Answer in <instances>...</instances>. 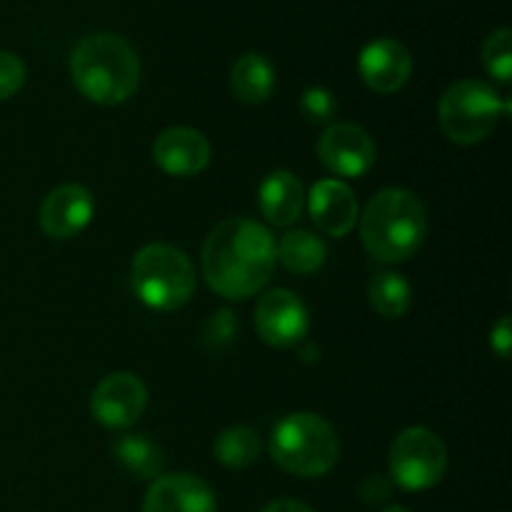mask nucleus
<instances>
[{
  "mask_svg": "<svg viewBox=\"0 0 512 512\" xmlns=\"http://www.w3.org/2000/svg\"><path fill=\"white\" fill-rule=\"evenodd\" d=\"M393 493V483H390L385 475H370V478L363 480L360 485V498L368 505H380L390 498Z\"/></svg>",
  "mask_w": 512,
  "mask_h": 512,
  "instance_id": "nucleus-26",
  "label": "nucleus"
},
{
  "mask_svg": "<svg viewBox=\"0 0 512 512\" xmlns=\"http://www.w3.org/2000/svg\"><path fill=\"white\" fill-rule=\"evenodd\" d=\"M278 260L295 275H310L315 270L323 268L325 258H328V248H325L323 238H318L310 230H293L280 238L275 245Z\"/></svg>",
  "mask_w": 512,
  "mask_h": 512,
  "instance_id": "nucleus-19",
  "label": "nucleus"
},
{
  "mask_svg": "<svg viewBox=\"0 0 512 512\" xmlns=\"http://www.w3.org/2000/svg\"><path fill=\"white\" fill-rule=\"evenodd\" d=\"M483 65L490 78L498 83H510L512 78V33L508 28H500L488 35L483 45Z\"/></svg>",
  "mask_w": 512,
  "mask_h": 512,
  "instance_id": "nucleus-22",
  "label": "nucleus"
},
{
  "mask_svg": "<svg viewBox=\"0 0 512 512\" xmlns=\"http://www.w3.org/2000/svg\"><path fill=\"white\" fill-rule=\"evenodd\" d=\"M70 78L93 103L120 105L140 85L138 53L118 35H88L70 53Z\"/></svg>",
  "mask_w": 512,
  "mask_h": 512,
  "instance_id": "nucleus-3",
  "label": "nucleus"
},
{
  "mask_svg": "<svg viewBox=\"0 0 512 512\" xmlns=\"http://www.w3.org/2000/svg\"><path fill=\"white\" fill-rule=\"evenodd\" d=\"M230 90L245 105H260L273 95L275 68L265 55L245 53L230 70Z\"/></svg>",
  "mask_w": 512,
  "mask_h": 512,
  "instance_id": "nucleus-17",
  "label": "nucleus"
},
{
  "mask_svg": "<svg viewBox=\"0 0 512 512\" xmlns=\"http://www.w3.org/2000/svg\"><path fill=\"white\" fill-rule=\"evenodd\" d=\"M260 435L253 428H228L215 438L213 453L223 468L228 470H245L260 458Z\"/></svg>",
  "mask_w": 512,
  "mask_h": 512,
  "instance_id": "nucleus-21",
  "label": "nucleus"
},
{
  "mask_svg": "<svg viewBox=\"0 0 512 512\" xmlns=\"http://www.w3.org/2000/svg\"><path fill=\"white\" fill-rule=\"evenodd\" d=\"M258 205L263 218L275 228H288L300 218L305 205V190L298 175L275 170L258 190Z\"/></svg>",
  "mask_w": 512,
  "mask_h": 512,
  "instance_id": "nucleus-16",
  "label": "nucleus"
},
{
  "mask_svg": "<svg viewBox=\"0 0 512 512\" xmlns=\"http://www.w3.org/2000/svg\"><path fill=\"white\" fill-rule=\"evenodd\" d=\"M263 512H313V510H310L305 503H300V500L280 498V500H273V503L265 505Z\"/></svg>",
  "mask_w": 512,
  "mask_h": 512,
  "instance_id": "nucleus-28",
  "label": "nucleus"
},
{
  "mask_svg": "<svg viewBox=\"0 0 512 512\" xmlns=\"http://www.w3.org/2000/svg\"><path fill=\"white\" fill-rule=\"evenodd\" d=\"M368 298L375 313L383 315V318L388 320H395L403 318L410 310V303H413V288H410L408 280L400 273H395V270H380V273H375L373 280H370Z\"/></svg>",
  "mask_w": 512,
  "mask_h": 512,
  "instance_id": "nucleus-20",
  "label": "nucleus"
},
{
  "mask_svg": "<svg viewBox=\"0 0 512 512\" xmlns=\"http://www.w3.org/2000/svg\"><path fill=\"white\" fill-rule=\"evenodd\" d=\"M390 478L408 493L430 490L445 478L448 450L428 428H408L393 440L388 455Z\"/></svg>",
  "mask_w": 512,
  "mask_h": 512,
  "instance_id": "nucleus-7",
  "label": "nucleus"
},
{
  "mask_svg": "<svg viewBox=\"0 0 512 512\" xmlns=\"http://www.w3.org/2000/svg\"><path fill=\"white\" fill-rule=\"evenodd\" d=\"M148 405V388L133 373L105 375L90 395V415L108 430H125L138 423Z\"/></svg>",
  "mask_w": 512,
  "mask_h": 512,
  "instance_id": "nucleus-8",
  "label": "nucleus"
},
{
  "mask_svg": "<svg viewBox=\"0 0 512 512\" xmlns=\"http://www.w3.org/2000/svg\"><path fill=\"white\" fill-rule=\"evenodd\" d=\"M318 158L338 178H360L375 165V143L358 125H328L318 140Z\"/></svg>",
  "mask_w": 512,
  "mask_h": 512,
  "instance_id": "nucleus-10",
  "label": "nucleus"
},
{
  "mask_svg": "<svg viewBox=\"0 0 512 512\" xmlns=\"http://www.w3.org/2000/svg\"><path fill=\"white\" fill-rule=\"evenodd\" d=\"M238 335V315L233 310H218L215 315H210V320L203 328V340L208 350H223Z\"/></svg>",
  "mask_w": 512,
  "mask_h": 512,
  "instance_id": "nucleus-24",
  "label": "nucleus"
},
{
  "mask_svg": "<svg viewBox=\"0 0 512 512\" xmlns=\"http://www.w3.org/2000/svg\"><path fill=\"white\" fill-rule=\"evenodd\" d=\"M383 512H410V510L403 508V505H388Z\"/></svg>",
  "mask_w": 512,
  "mask_h": 512,
  "instance_id": "nucleus-29",
  "label": "nucleus"
},
{
  "mask_svg": "<svg viewBox=\"0 0 512 512\" xmlns=\"http://www.w3.org/2000/svg\"><path fill=\"white\" fill-rule=\"evenodd\" d=\"M510 108V100L500 98L483 80H458L440 98V128L453 143L475 145L493 133Z\"/></svg>",
  "mask_w": 512,
  "mask_h": 512,
  "instance_id": "nucleus-6",
  "label": "nucleus"
},
{
  "mask_svg": "<svg viewBox=\"0 0 512 512\" xmlns=\"http://www.w3.org/2000/svg\"><path fill=\"white\" fill-rule=\"evenodd\" d=\"M113 458L135 480H155L165 468L163 448L143 433L120 435L113 443Z\"/></svg>",
  "mask_w": 512,
  "mask_h": 512,
  "instance_id": "nucleus-18",
  "label": "nucleus"
},
{
  "mask_svg": "<svg viewBox=\"0 0 512 512\" xmlns=\"http://www.w3.org/2000/svg\"><path fill=\"white\" fill-rule=\"evenodd\" d=\"M275 463L298 478H320L340 458V440L333 425L315 413H293L280 420L270 435Z\"/></svg>",
  "mask_w": 512,
  "mask_h": 512,
  "instance_id": "nucleus-4",
  "label": "nucleus"
},
{
  "mask_svg": "<svg viewBox=\"0 0 512 512\" xmlns=\"http://www.w3.org/2000/svg\"><path fill=\"white\" fill-rule=\"evenodd\" d=\"M143 512H218L215 493L190 473L160 475L145 493Z\"/></svg>",
  "mask_w": 512,
  "mask_h": 512,
  "instance_id": "nucleus-12",
  "label": "nucleus"
},
{
  "mask_svg": "<svg viewBox=\"0 0 512 512\" xmlns=\"http://www.w3.org/2000/svg\"><path fill=\"white\" fill-rule=\"evenodd\" d=\"M210 143L200 130L168 128L155 138L153 160L173 178H193L210 163Z\"/></svg>",
  "mask_w": 512,
  "mask_h": 512,
  "instance_id": "nucleus-13",
  "label": "nucleus"
},
{
  "mask_svg": "<svg viewBox=\"0 0 512 512\" xmlns=\"http://www.w3.org/2000/svg\"><path fill=\"white\" fill-rule=\"evenodd\" d=\"M300 113L305 120L315 125H330L333 123L335 113H338V103L335 95L325 88H308L300 95Z\"/></svg>",
  "mask_w": 512,
  "mask_h": 512,
  "instance_id": "nucleus-23",
  "label": "nucleus"
},
{
  "mask_svg": "<svg viewBox=\"0 0 512 512\" xmlns=\"http://www.w3.org/2000/svg\"><path fill=\"white\" fill-rule=\"evenodd\" d=\"M95 213V200L85 185L68 183L45 195L40 205V228L53 240H70L83 233Z\"/></svg>",
  "mask_w": 512,
  "mask_h": 512,
  "instance_id": "nucleus-11",
  "label": "nucleus"
},
{
  "mask_svg": "<svg viewBox=\"0 0 512 512\" xmlns=\"http://www.w3.org/2000/svg\"><path fill=\"white\" fill-rule=\"evenodd\" d=\"M490 345H493V350H495V353H498L500 360H508L510 358L512 325H510L508 315H503V318L498 320V325H495V328L490 330Z\"/></svg>",
  "mask_w": 512,
  "mask_h": 512,
  "instance_id": "nucleus-27",
  "label": "nucleus"
},
{
  "mask_svg": "<svg viewBox=\"0 0 512 512\" xmlns=\"http://www.w3.org/2000/svg\"><path fill=\"white\" fill-rule=\"evenodd\" d=\"M130 285L145 308L170 313L193 298L195 268L188 255L175 245H145L133 258Z\"/></svg>",
  "mask_w": 512,
  "mask_h": 512,
  "instance_id": "nucleus-5",
  "label": "nucleus"
},
{
  "mask_svg": "<svg viewBox=\"0 0 512 512\" xmlns=\"http://www.w3.org/2000/svg\"><path fill=\"white\" fill-rule=\"evenodd\" d=\"M308 210L315 225L333 238H343L358 223V200L343 180H318L308 195Z\"/></svg>",
  "mask_w": 512,
  "mask_h": 512,
  "instance_id": "nucleus-15",
  "label": "nucleus"
},
{
  "mask_svg": "<svg viewBox=\"0 0 512 512\" xmlns=\"http://www.w3.org/2000/svg\"><path fill=\"white\" fill-rule=\"evenodd\" d=\"M255 328L263 343L273 348H293L308 338L310 313L298 295L275 288L255 305Z\"/></svg>",
  "mask_w": 512,
  "mask_h": 512,
  "instance_id": "nucleus-9",
  "label": "nucleus"
},
{
  "mask_svg": "<svg viewBox=\"0 0 512 512\" xmlns=\"http://www.w3.org/2000/svg\"><path fill=\"white\" fill-rule=\"evenodd\" d=\"M278 253L265 225L248 218H228L203 245L205 283L228 300L260 293L273 278Z\"/></svg>",
  "mask_w": 512,
  "mask_h": 512,
  "instance_id": "nucleus-1",
  "label": "nucleus"
},
{
  "mask_svg": "<svg viewBox=\"0 0 512 512\" xmlns=\"http://www.w3.org/2000/svg\"><path fill=\"white\" fill-rule=\"evenodd\" d=\"M428 235V213L420 198L403 188H385L360 215V240L370 258L380 263H405Z\"/></svg>",
  "mask_w": 512,
  "mask_h": 512,
  "instance_id": "nucleus-2",
  "label": "nucleus"
},
{
  "mask_svg": "<svg viewBox=\"0 0 512 512\" xmlns=\"http://www.w3.org/2000/svg\"><path fill=\"white\" fill-rule=\"evenodd\" d=\"M363 83L375 93H395L403 88L413 73V58L408 48L393 38L373 40L363 48L358 60Z\"/></svg>",
  "mask_w": 512,
  "mask_h": 512,
  "instance_id": "nucleus-14",
  "label": "nucleus"
},
{
  "mask_svg": "<svg viewBox=\"0 0 512 512\" xmlns=\"http://www.w3.org/2000/svg\"><path fill=\"white\" fill-rule=\"evenodd\" d=\"M25 85V65L15 53L0 50V100H8Z\"/></svg>",
  "mask_w": 512,
  "mask_h": 512,
  "instance_id": "nucleus-25",
  "label": "nucleus"
}]
</instances>
